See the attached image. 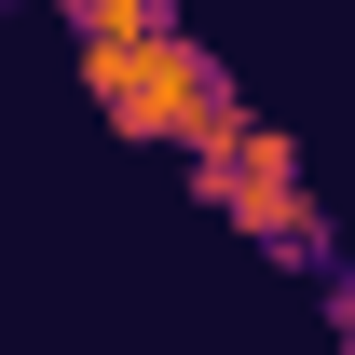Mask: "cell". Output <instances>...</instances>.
Wrapping results in <instances>:
<instances>
[{
	"label": "cell",
	"mask_w": 355,
	"mask_h": 355,
	"mask_svg": "<svg viewBox=\"0 0 355 355\" xmlns=\"http://www.w3.org/2000/svg\"><path fill=\"white\" fill-rule=\"evenodd\" d=\"M55 14H69V69H83L96 123L123 150H178V178H205L232 137L260 123L246 83L178 28V0H55Z\"/></svg>",
	"instance_id": "1"
},
{
	"label": "cell",
	"mask_w": 355,
	"mask_h": 355,
	"mask_svg": "<svg viewBox=\"0 0 355 355\" xmlns=\"http://www.w3.org/2000/svg\"><path fill=\"white\" fill-rule=\"evenodd\" d=\"M191 191H205V205H219V219L246 232L273 273H328V260H342V246H328V205H314V178H301V137L273 123V110L232 137V150L191 178Z\"/></svg>",
	"instance_id": "2"
}]
</instances>
